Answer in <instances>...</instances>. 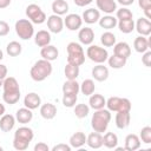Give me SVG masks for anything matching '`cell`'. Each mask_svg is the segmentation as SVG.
<instances>
[{
	"label": "cell",
	"mask_w": 151,
	"mask_h": 151,
	"mask_svg": "<svg viewBox=\"0 0 151 151\" xmlns=\"http://www.w3.org/2000/svg\"><path fill=\"white\" fill-rule=\"evenodd\" d=\"M142 63L144 64V66L146 67H150L151 66V51H146L143 53V57H142Z\"/></svg>",
	"instance_id": "obj_46"
},
{
	"label": "cell",
	"mask_w": 151,
	"mask_h": 151,
	"mask_svg": "<svg viewBox=\"0 0 151 151\" xmlns=\"http://www.w3.org/2000/svg\"><path fill=\"white\" fill-rule=\"evenodd\" d=\"M73 107H74L73 112H74L76 117L79 118V119L86 118L88 116V113H90V106L86 105V104H77Z\"/></svg>",
	"instance_id": "obj_40"
},
{
	"label": "cell",
	"mask_w": 151,
	"mask_h": 151,
	"mask_svg": "<svg viewBox=\"0 0 151 151\" xmlns=\"http://www.w3.org/2000/svg\"><path fill=\"white\" fill-rule=\"evenodd\" d=\"M91 74L93 77L94 80L97 81H105L109 78V68L104 65V64H97L96 66H93Z\"/></svg>",
	"instance_id": "obj_15"
},
{
	"label": "cell",
	"mask_w": 151,
	"mask_h": 151,
	"mask_svg": "<svg viewBox=\"0 0 151 151\" xmlns=\"http://www.w3.org/2000/svg\"><path fill=\"white\" fill-rule=\"evenodd\" d=\"M34 138V132L28 126H20L15 130L13 136V147L18 151H25L28 149L31 142Z\"/></svg>",
	"instance_id": "obj_2"
},
{
	"label": "cell",
	"mask_w": 151,
	"mask_h": 151,
	"mask_svg": "<svg viewBox=\"0 0 151 151\" xmlns=\"http://www.w3.org/2000/svg\"><path fill=\"white\" fill-rule=\"evenodd\" d=\"M142 142L139 139V136L134 134V133H130L125 137V145L124 149L127 151H136L140 147Z\"/></svg>",
	"instance_id": "obj_25"
},
{
	"label": "cell",
	"mask_w": 151,
	"mask_h": 151,
	"mask_svg": "<svg viewBox=\"0 0 151 151\" xmlns=\"http://www.w3.org/2000/svg\"><path fill=\"white\" fill-rule=\"evenodd\" d=\"M83 25V19L79 14L76 13H70L66 14V18L64 19V26L68 31H79Z\"/></svg>",
	"instance_id": "obj_10"
},
{
	"label": "cell",
	"mask_w": 151,
	"mask_h": 151,
	"mask_svg": "<svg viewBox=\"0 0 151 151\" xmlns=\"http://www.w3.org/2000/svg\"><path fill=\"white\" fill-rule=\"evenodd\" d=\"M34 151H50V146L44 142H39L34 145Z\"/></svg>",
	"instance_id": "obj_49"
},
{
	"label": "cell",
	"mask_w": 151,
	"mask_h": 151,
	"mask_svg": "<svg viewBox=\"0 0 151 151\" xmlns=\"http://www.w3.org/2000/svg\"><path fill=\"white\" fill-rule=\"evenodd\" d=\"M24 105H25V107H27L29 110H35V109L40 107V105H41V98H40V96L38 93L29 92L24 98Z\"/></svg>",
	"instance_id": "obj_16"
},
{
	"label": "cell",
	"mask_w": 151,
	"mask_h": 151,
	"mask_svg": "<svg viewBox=\"0 0 151 151\" xmlns=\"http://www.w3.org/2000/svg\"><path fill=\"white\" fill-rule=\"evenodd\" d=\"M98 11H101L106 14H112L117 9V2L114 0H96Z\"/></svg>",
	"instance_id": "obj_26"
},
{
	"label": "cell",
	"mask_w": 151,
	"mask_h": 151,
	"mask_svg": "<svg viewBox=\"0 0 151 151\" xmlns=\"http://www.w3.org/2000/svg\"><path fill=\"white\" fill-rule=\"evenodd\" d=\"M98 22H99V26H100L101 28L110 31V29H112V28H114V27L117 26L118 20H117L116 17H113V15H111V14H106V15H104V17H100L99 20H98Z\"/></svg>",
	"instance_id": "obj_30"
},
{
	"label": "cell",
	"mask_w": 151,
	"mask_h": 151,
	"mask_svg": "<svg viewBox=\"0 0 151 151\" xmlns=\"http://www.w3.org/2000/svg\"><path fill=\"white\" fill-rule=\"evenodd\" d=\"M40 55L42 59L45 60H48V61H53V60H57L58 57H59V51L58 48L54 46V45H47V46H44L41 47L40 50Z\"/></svg>",
	"instance_id": "obj_18"
},
{
	"label": "cell",
	"mask_w": 151,
	"mask_h": 151,
	"mask_svg": "<svg viewBox=\"0 0 151 151\" xmlns=\"http://www.w3.org/2000/svg\"><path fill=\"white\" fill-rule=\"evenodd\" d=\"M79 66L77 65H72V64H66L65 68H64V73H65V77L66 79L68 80H74L79 77Z\"/></svg>",
	"instance_id": "obj_37"
},
{
	"label": "cell",
	"mask_w": 151,
	"mask_h": 151,
	"mask_svg": "<svg viewBox=\"0 0 151 151\" xmlns=\"http://www.w3.org/2000/svg\"><path fill=\"white\" fill-rule=\"evenodd\" d=\"M113 54L129 59V57L131 55V47L127 42L125 41H120V42H116L113 46Z\"/></svg>",
	"instance_id": "obj_22"
},
{
	"label": "cell",
	"mask_w": 151,
	"mask_h": 151,
	"mask_svg": "<svg viewBox=\"0 0 151 151\" xmlns=\"http://www.w3.org/2000/svg\"><path fill=\"white\" fill-rule=\"evenodd\" d=\"M116 18H117V20L132 19L133 18V13L127 7H122L119 9H116Z\"/></svg>",
	"instance_id": "obj_41"
},
{
	"label": "cell",
	"mask_w": 151,
	"mask_h": 151,
	"mask_svg": "<svg viewBox=\"0 0 151 151\" xmlns=\"http://www.w3.org/2000/svg\"><path fill=\"white\" fill-rule=\"evenodd\" d=\"M5 112H6V107H5L4 104L0 103V117H1L2 114H5Z\"/></svg>",
	"instance_id": "obj_53"
},
{
	"label": "cell",
	"mask_w": 151,
	"mask_h": 151,
	"mask_svg": "<svg viewBox=\"0 0 151 151\" xmlns=\"http://www.w3.org/2000/svg\"><path fill=\"white\" fill-rule=\"evenodd\" d=\"M78 39H79V44L81 45H91L94 40V32L91 27H83L79 28L78 32Z\"/></svg>",
	"instance_id": "obj_12"
},
{
	"label": "cell",
	"mask_w": 151,
	"mask_h": 151,
	"mask_svg": "<svg viewBox=\"0 0 151 151\" xmlns=\"http://www.w3.org/2000/svg\"><path fill=\"white\" fill-rule=\"evenodd\" d=\"M94 90L96 85L92 79H84L83 83L79 85V91L86 97H90L92 93H94Z\"/></svg>",
	"instance_id": "obj_33"
},
{
	"label": "cell",
	"mask_w": 151,
	"mask_h": 151,
	"mask_svg": "<svg viewBox=\"0 0 151 151\" xmlns=\"http://www.w3.org/2000/svg\"><path fill=\"white\" fill-rule=\"evenodd\" d=\"M67 50V64L81 66L85 63V52L81 44L71 41L66 46Z\"/></svg>",
	"instance_id": "obj_5"
},
{
	"label": "cell",
	"mask_w": 151,
	"mask_h": 151,
	"mask_svg": "<svg viewBox=\"0 0 151 151\" xmlns=\"http://www.w3.org/2000/svg\"><path fill=\"white\" fill-rule=\"evenodd\" d=\"M4 59V52L0 50V60H2Z\"/></svg>",
	"instance_id": "obj_54"
},
{
	"label": "cell",
	"mask_w": 151,
	"mask_h": 151,
	"mask_svg": "<svg viewBox=\"0 0 151 151\" xmlns=\"http://www.w3.org/2000/svg\"><path fill=\"white\" fill-rule=\"evenodd\" d=\"M2 150H4V147H2V146H0V151H2Z\"/></svg>",
	"instance_id": "obj_55"
},
{
	"label": "cell",
	"mask_w": 151,
	"mask_h": 151,
	"mask_svg": "<svg viewBox=\"0 0 151 151\" xmlns=\"http://www.w3.org/2000/svg\"><path fill=\"white\" fill-rule=\"evenodd\" d=\"M15 116L9 114V113H5L0 117V130L2 132H9L14 129L15 125Z\"/></svg>",
	"instance_id": "obj_17"
},
{
	"label": "cell",
	"mask_w": 151,
	"mask_h": 151,
	"mask_svg": "<svg viewBox=\"0 0 151 151\" xmlns=\"http://www.w3.org/2000/svg\"><path fill=\"white\" fill-rule=\"evenodd\" d=\"M151 47V38L138 35L133 41V48L138 53H144Z\"/></svg>",
	"instance_id": "obj_14"
},
{
	"label": "cell",
	"mask_w": 151,
	"mask_h": 151,
	"mask_svg": "<svg viewBox=\"0 0 151 151\" xmlns=\"http://www.w3.org/2000/svg\"><path fill=\"white\" fill-rule=\"evenodd\" d=\"M86 57L96 64H104L109 58V52L104 47L91 44L86 50Z\"/></svg>",
	"instance_id": "obj_7"
},
{
	"label": "cell",
	"mask_w": 151,
	"mask_h": 151,
	"mask_svg": "<svg viewBox=\"0 0 151 151\" xmlns=\"http://www.w3.org/2000/svg\"><path fill=\"white\" fill-rule=\"evenodd\" d=\"M53 71V66L51 64V61L45 60V59H40L37 60L33 66L29 70V76L34 81H44L45 79H47Z\"/></svg>",
	"instance_id": "obj_4"
},
{
	"label": "cell",
	"mask_w": 151,
	"mask_h": 151,
	"mask_svg": "<svg viewBox=\"0 0 151 151\" xmlns=\"http://www.w3.org/2000/svg\"><path fill=\"white\" fill-rule=\"evenodd\" d=\"M78 94H63L61 103L65 107H73L77 104Z\"/></svg>",
	"instance_id": "obj_42"
},
{
	"label": "cell",
	"mask_w": 151,
	"mask_h": 151,
	"mask_svg": "<svg viewBox=\"0 0 151 151\" xmlns=\"http://www.w3.org/2000/svg\"><path fill=\"white\" fill-rule=\"evenodd\" d=\"M103 145L107 149H114L118 145V136L113 132H106L103 136Z\"/></svg>",
	"instance_id": "obj_34"
},
{
	"label": "cell",
	"mask_w": 151,
	"mask_h": 151,
	"mask_svg": "<svg viewBox=\"0 0 151 151\" xmlns=\"http://www.w3.org/2000/svg\"><path fill=\"white\" fill-rule=\"evenodd\" d=\"M15 119L18 123L22 124V125H26L28 124L32 119H33V113H32V110L27 109V107H21L19 110H17L15 112Z\"/></svg>",
	"instance_id": "obj_23"
},
{
	"label": "cell",
	"mask_w": 151,
	"mask_h": 151,
	"mask_svg": "<svg viewBox=\"0 0 151 151\" xmlns=\"http://www.w3.org/2000/svg\"><path fill=\"white\" fill-rule=\"evenodd\" d=\"M100 42L104 47H112L116 44V35L112 32L106 31L100 35Z\"/></svg>",
	"instance_id": "obj_39"
},
{
	"label": "cell",
	"mask_w": 151,
	"mask_h": 151,
	"mask_svg": "<svg viewBox=\"0 0 151 151\" xmlns=\"http://www.w3.org/2000/svg\"><path fill=\"white\" fill-rule=\"evenodd\" d=\"M6 52L9 57H18L22 52V46L18 41H11L6 46Z\"/></svg>",
	"instance_id": "obj_38"
},
{
	"label": "cell",
	"mask_w": 151,
	"mask_h": 151,
	"mask_svg": "<svg viewBox=\"0 0 151 151\" xmlns=\"http://www.w3.org/2000/svg\"><path fill=\"white\" fill-rule=\"evenodd\" d=\"M114 122H116V126L118 129H120V130L126 129L130 125V122H131L130 111H119V112H117Z\"/></svg>",
	"instance_id": "obj_19"
},
{
	"label": "cell",
	"mask_w": 151,
	"mask_h": 151,
	"mask_svg": "<svg viewBox=\"0 0 151 151\" xmlns=\"http://www.w3.org/2000/svg\"><path fill=\"white\" fill-rule=\"evenodd\" d=\"M68 143H70L72 149H80V147H83L86 144V134L84 132H81V131L74 132L70 137Z\"/></svg>",
	"instance_id": "obj_28"
},
{
	"label": "cell",
	"mask_w": 151,
	"mask_h": 151,
	"mask_svg": "<svg viewBox=\"0 0 151 151\" xmlns=\"http://www.w3.org/2000/svg\"><path fill=\"white\" fill-rule=\"evenodd\" d=\"M14 29L21 40H29L34 35L33 24L28 19H19L14 25Z\"/></svg>",
	"instance_id": "obj_6"
},
{
	"label": "cell",
	"mask_w": 151,
	"mask_h": 151,
	"mask_svg": "<svg viewBox=\"0 0 151 151\" xmlns=\"http://www.w3.org/2000/svg\"><path fill=\"white\" fill-rule=\"evenodd\" d=\"M7 72H8V70H7L6 65L0 64V87L2 86L4 80H5V78L7 77Z\"/></svg>",
	"instance_id": "obj_48"
},
{
	"label": "cell",
	"mask_w": 151,
	"mask_h": 151,
	"mask_svg": "<svg viewBox=\"0 0 151 151\" xmlns=\"http://www.w3.org/2000/svg\"><path fill=\"white\" fill-rule=\"evenodd\" d=\"M105 104H106V99L104 98L103 94L92 93L90 96V99H88V106H90V109H93L94 111L96 110H100V109H104L105 107Z\"/></svg>",
	"instance_id": "obj_27"
},
{
	"label": "cell",
	"mask_w": 151,
	"mask_h": 151,
	"mask_svg": "<svg viewBox=\"0 0 151 151\" xmlns=\"http://www.w3.org/2000/svg\"><path fill=\"white\" fill-rule=\"evenodd\" d=\"M134 29L138 32L139 35L149 37L151 33V22L146 18H139L134 22Z\"/></svg>",
	"instance_id": "obj_13"
},
{
	"label": "cell",
	"mask_w": 151,
	"mask_h": 151,
	"mask_svg": "<svg viewBox=\"0 0 151 151\" xmlns=\"http://www.w3.org/2000/svg\"><path fill=\"white\" fill-rule=\"evenodd\" d=\"M111 118H112L111 111H109L107 109L104 107L100 110H96L91 118V127L96 132L104 133V132H106V130L109 127Z\"/></svg>",
	"instance_id": "obj_3"
},
{
	"label": "cell",
	"mask_w": 151,
	"mask_h": 151,
	"mask_svg": "<svg viewBox=\"0 0 151 151\" xmlns=\"http://www.w3.org/2000/svg\"><path fill=\"white\" fill-rule=\"evenodd\" d=\"M4 93H2V100L6 104L14 105L20 99V87L19 83L14 77H6L2 84Z\"/></svg>",
	"instance_id": "obj_1"
},
{
	"label": "cell",
	"mask_w": 151,
	"mask_h": 151,
	"mask_svg": "<svg viewBox=\"0 0 151 151\" xmlns=\"http://www.w3.org/2000/svg\"><path fill=\"white\" fill-rule=\"evenodd\" d=\"M34 44L38 46V47H44V46H47L51 44V33L48 31H45V29H40L34 35Z\"/></svg>",
	"instance_id": "obj_20"
},
{
	"label": "cell",
	"mask_w": 151,
	"mask_h": 151,
	"mask_svg": "<svg viewBox=\"0 0 151 151\" xmlns=\"http://www.w3.org/2000/svg\"><path fill=\"white\" fill-rule=\"evenodd\" d=\"M12 0H0V9H5L11 5Z\"/></svg>",
	"instance_id": "obj_52"
},
{
	"label": "cell",
	"mask_w": 151,
	"mask_h": 151,
	"mask_svg": "<svg viewBox=\"0 0 151 151\" xmlns=\"http://www.w3.org/2000/svg\"><path fill=\"white\" fill-rule=\"evenodd\" d=\"M73 1H74V4H76L78 7H85V6L90 5L93 0H73Z\"/></svg>",
	"instance_id": "obj_50"
},
{
	"label": "cell",
	"mask_w": 151,
	"mask_h": 151,
	"mask_svg": "<svg viewBox=\"0 0 151 151\" xmlns=\"http://www.w3.org/2000/svg\"><path fill=\"white\" fill-rule=\"evenodd\" d=\"M79 83L77 81V79L74 80H66L63 84V94H78L79 93Z\"/></svg>",
	"instance_id": "obj_32"
},
{
	"label": "cell",
	"mask_w": 151,
	"mask_h": 151,
	"mask_svg": "<svg viewBox=\"0 0 151 151\" xmlns=\"http://www.w3.org/2000/svg\"><path fill=\"white\" fill-rule=\"evenodd\" d=\"M138 6L144 11L145 18L151 19V0H138Z\"/></svg>",
	"instance_id": "obj_44"
},
{
	"label": "cell",
	"mask_w": 151,
	"mask_h": 151,
	"mask_svg": "<svg viewBox=\"0 0 151 151\" xmlns=\"http://www.w3.org/2000/svg\"><path fill=\"white\" fill-rule=\"evenodd\" d=\"M8 33H9V25L6 21L0 20V37H6Z\"/></svg>",
	"instance_id": "obj_45"
},
{
	"label": "cell",
	"mask_w": 151,
	"mask_h": 151,
	"mask_svg": "<svg viewBox=\"0 0 151 151\" xmlns=\"http://www.w3.org/2000/svg\"><path fill=\"white\" fill-rule=\"evenodd\" d=\"M117 26L119 28V31L124 34H129L131 32H133L134 29V21L133 19H126V20H118Z\"/></svg>",
	"instance_id": "obj_35"
},
{
	"label": "cell",
	"mask_w": 151,
	"mask_h": 151,
	"mask_svg": "<svg viewBox=\"0 0 151 151\" xmlns=\"http://www.w3.org/2000/svg\"><path fill=\"white\" fill-rule=\"evenodd\" d=\"M118 4H120L123 7H127L130 5H132L134 2V0H117Z\"/></svg>",
	"instance_id": "obj_51"
},
{
	"label": "cell",
	"mask_w": 151,
	"mask_h": 151,
	"mask_svg": "<svg viewBox=\"0 0 151 151\" xmlns=\"http://www.w3.org/2000/svg\"><path fill=\"white\" fill-rule=\"evenodd\" d=\"M86 144L91 149H100L103 146V136L99 132H91L88 136H86Z\"/></svg>",
	"instance_id": "obj_29"
},
{
	"label": "cell",
	"mask_w": 151,
	"mask_h": 151,
	"mask_svg": "<svg viewBox=\"0 0 151 151\" xmlns=\"http://www.w3.org/2000/svg\"><path fill=\"white\" fill-rule=\"evenodd\" d=\"M52 12L57 15H65L68 12V4L65 0H54L52 2Z\"/></svg>",
	"instance_id": "obj_31"
},
{
	"label": "cell",
	"mask_w": 151,
	"mask_h": 151,
	"mask_svg": "<svg viewBox=\"0 0 151 151\" xmlns=\"http://www.w3.org/2000/svg\"><path fill=\"white\" fill-rule=\"evenodd\" d=\"M99 18H100V11H98L97 8H87L83 12V15H81L83 21H85L88 25L98 22Z\"/></svg>",
	"instance_id": "obj_24"
},
{
	"label": "cell",
	"mask_w": 151,
	"mask_h": 151,
	"mask_svg": "<svg viewBox=\"0 0 151 151\" xmlns=\"http://www.w3.org/2000/svg\"><path fill=\"white\" fill-rule=\"evenodd\" d=\"M71 145L68 144H64V143H59V144H57V145H54L51 150L52 151H71Z\"/></svg>",
	"instance_id": "obj_47"
},
{
	"label": "cell",
	"mask_w": 151,
	"mask_h": 151,
	"mask_svg": "<svg viewBox=\"0 0 151 151\" xmlns=\"http://www.w3.org/2000/svg\"><path fill=\"white\" fill-rule=\"evenodd\" d=\"M26 17L27 19L32 22V24H37V25H40V24H44L47 19L45 12L41 9V7L37 4H31L26 7Z\"/></svg>",
	"instance_id": "obj_9"
},
{
	"label": "cell",
	"mask_w": 151,
	"mask_h": 151,
	"mask_svg": "<svg viewBox=\"0 0 151 151\" xmlns=\"http://www.w3.org/2000/svg\"><path fill=\"white\" fill-rule=\"evenodd\" d=\"M106 61L109 63V66H110V67H112V68H114V70H119V68H123V67L126 65L127 59L113 54V55L109 57Z\"/></svg>",
	"instance_id": "obj_36"
},
{
	"label": "cell",
	"mask_w": 151,
	"mask_h": 151,
	"mask_svg": "<svg viewBox=\"0 0 151 151\" xmlns=\"http://www.w3.org/2000/svg\"><path fill=\"white\" fill-rule=\"evenodd\" d=\"M46 21H47L48 32H51V33L57 34V33H60L64 29V19L60 15L52 14L46 19Z\"/></svg>",
	"instance_id": "obj_11"
},
{
	"label": "cell",
	"mask_w": 151,
	"mask_h": 151,
	"mask_svg": "<svg viewBox=\"0 0 151 151\" xmlns=\"http://www.w3.org/2000/svg\"><path fill=\"white\" fill-rule=\"evenodd\" d=\"M57 106L52 103H46V104H41L40 105V116L46 119V120H51L57 116Z\"/></svg>",
	"instance_id": "obj_21"
},
{
	"label": "cell",
	"mask_w": 151,
	"mask_h": 151,
	"mask_svg": "<svg viewBox=\"0 0 151 151\" xmlns=\"http://www.w3.org/2000/svg\"><path fill=\"white\" fill-rule=\"evenodd\" d=\"M105 106L111 112H119V111H130L131 112V101L127 98L120 97H110L106 99Z\"/></svg>",
	"instance_id": "obj_8"
},
{
	"label": "cell",
	"mask_w": 151,
	"mask_h": 151,
	"mask_svg": "<svg viewBox=\"0 0 151 151\" xmlns=\"http://www.w3.org/2000/svg\"><path fill=\"white\" fill-rule=\"evenodd\" d=\"M139 139L144 144H151V127L150 126H144L140 130Z\"/></svg>",
	"instance_id": "obj_43"
}]
</instances>
